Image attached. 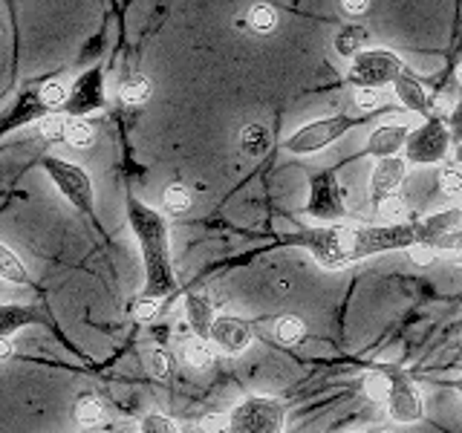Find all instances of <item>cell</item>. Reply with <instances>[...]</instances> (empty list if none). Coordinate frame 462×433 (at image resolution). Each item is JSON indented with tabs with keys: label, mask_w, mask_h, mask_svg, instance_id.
Listing matches in <instances>:
<instances>
[{
	"label": "cell",
	"mask_w": 462,
	"mask_h": 433,
	"mask_svg": "<svg viewBox=\"0 0 462 433\" xmlns=\"http://www.w3.org/2000/svg\"><path fill=\"white\" fill-rule=\"evenodd\" d=\"M38 130H41V136H47V139H61L67 134V119H61V115H47V119H41Z\"/></svg>",
	"instance_id": "e575fe53"
},
{
	"label": "cell",
	"mask_w": 462,
	"mask_h": 433,
	"mask_svg": "<svg viewBox=\"0 0 462 433\" xmlns=\"http://www.w3.org/2000/svg\"><path fill=\"white\" fill-rule=\"evenodd\" d=\"M272 336H274V341L295 346L307 338V324H303V318H298V315H278L272 321Z\"/></svg>",
	"instance_id": "ffe728a7"
},
{
	"label": "cell",
	"mask_w": 462,
	"mask_h": 433,
	"mask_svg": "<svg viewBox=\"0 0 462 433\" xmlns=\"http://www.w3.org/2000/svg\"><path fill=\"white\" fill-rule=\"evenodd\" d=\"M245 26L252 29L254 35H272L278 29V9L272 4H254L245 14Z\"/></svg>",
	"instance_id": "7402d4cb"
},
{
	"label": "cell",
	"mask_w": 462,
	"mask_h": 433,
	"mask_svg": "<svg viewBox=\"0 0 462 433\" xmlns=\"http://www.w3.org/2000/svg\"><path fill=\"white\" fill-rule=\"evenodd\" d=\"M148 367L153 373V379H168L173 370V361L165 350H151L148 353Z\"/></svg>",
	"instance_id": "1f68e13d"
},
{
	"label": "cell",
	"mask_w": 462,
	"mask_h": 433,
	"mask_svg": "<svg viewBox=\"0 0 462 433\" xmlns=\"http://www.w3.org/2000/svg\"><path fill=\"white\" fill-rule=\"evenodd\" d=\"M43 170L50 173V180L55 182L58 191H61L81 214H93V206H96L93 180L87 177L84 168L64 162V159H58V156H47L43 159Z\"/></svg>",
	"instance_id": "9c48e42d"
},
{
	"label": "cell",
	"mask_w": 462,
	"mask_h": 433,
	"mask_svg": "<svg viewBox=\"0 0 462 433\" xmlns=\"http://www.w3.org/2000/svg\"><path fill=\"white\" fill-rule=\"evenodd\" d=\"M454 390H457V396L462 399V375H459V379H457V384H454Z\"/></svg>",
	"instance_id": "ab89813d"
},
{
	"label": "cell",
	"mask_w": 462,
	"mask_h": 433,
	"mask_svg": "<svg viewBox=\"0 0 462 433\" xmlns=\"http://www.w3.org/2000/svg\"><path fill=\"white\" fill-rule=\"evenodd\" d=\"M67 98H69V90H67L64 84L50 81V84L41 87V101L47 107H67Z\"/></svg>",
	"instance_id": "4dcf8cb0"
},
{
	"label": "cell",
	"mask_w": 462,
	"mask_h": 433,
	"mask_svg": "<svg viewBox=\"0 0 462 433\" xmlns=\"http://www.w3.org/2000/svg\"><path fill=\"white\" fill-rule=\"evenodd\" d=\"M272 142H274L272 130L266 124H260V122H252V124H245L240 130V148H243L245 156H252V159L266 156L269 148H272Z\"/></svg>",
	"instance_id": "ac0fdd59"
},
{
	"label": "cell",
	"mask_w": 462,
	"mask_h": 433,
	"mask_svg": "<svg viewBox=\"0 0 462 433\" xmlns=\"http://www.w3.org/2000/svg\"><path fill=\"white\" fill-rule=\"evenodd\" d=\"M393 90H396V98H399L408 110H413V113H419V115H425V119H428V115H433V93L413 76V69H411V67L404 69L402 76L393 81Z\"/></svg>",
	"instance_id": "5bb4252c"
},
{
	"label": "cell",
	"mask_w": 462,
	"mask_h": 433,
	"mask_svg": "<svg viewBox=\"0 0 462 433\" xmlns=\"http://www.w3.org/2000/svg\"><path fill=\"white\" fill-rule=\"evenodd\" d=\"M289 245H300L321 269H344L358 260L384 252H408L416 243L413 223H379V226H358V223H321L286 237Z\"/></svg>",
	"instance_id": "6da1fadb"
},
{
	"label": "cell",
	"mask_w": 462,
	"mask_h": 433,
	"mask_svg": "<svg viewBox=\"0 0 462 433\" xmlns=\"http://www.w3.org/2000/svg\"><path fill=\"white\" fill-rule=\"evenodd\" d=\"M139 433H182V425H177L165 413H148V416H142Z\"/></svg>",
	"instance_id": "f546056e"
},
{
	"label": "cell",
	"mask_w": 462,
	"mask_h": 433,
	"mask_svg": "<svg viewBox=\"0 0 462 433\" xmlns=\"http://www.w3.org/2000/svg\"><path fill=\"white\" fill-rule=\"evenodd\" d=\"M451 151V134L442 115H428V119L411 130L408 144H404V159L411 165H439Z\"/></svg>",
	"instance_id": "5b68a950"
},
{
	"label": "cell",
	"mask_w": 462,
	"mask_h": 433,
	"mask_svg": "<svg viewBox=\"0 0 462 433\" xmlns=\"http://www.w3.org/2000/svg\"><path fill=\"white\" fill-rule=\"evenodd\" d=\"M457 81L462 84V61H459V67H457Z\"/></svg>",
	"instance_id": "60d3db41"
},
{
	"label": "cell",
	"mask_w": 462,
	"mask_h": 433,
	"mask_svg": "<svg viewBox=\"0 0 462 433\" xmlns=\"http://www.w3.org/2000/svg\"><path fill=\"white\" fill-rule=\"evenodd\" d=\"M353 101H356V110H358V113H373L375 107L382 105V96L375 93L373 87H358L356 96H353Z\"/></svg>",
	"instance_id": "d6a6232c"
},
{
	"label": "cell",
	"mask_w": 462,
	"mask_h": 433,
	"mask_svg": "<svg viewBox=\"0 0 462 433\" xmlns=\"http://www.w3.org/2000/svg\"><path fill=\"white\" fill-rule=\"evenodd\" d=\"M408 124H382L375 127L370 139H367V153L375 156V159H387V156H399V151H404V144H408V136H411Z\"/></svg>",
	"instance_id": "9a60e30c"
},
{
	"label": "cell",
	"mask_w": 462,
	"mask_h": 433,
	"mask_svg": "<svg viewBox=\"0 0 462 433\" xmlns=\"http://www.w3.org/2000/svg\"><path fill=\"white\" fill-rule=\"evenodd\" d=\"M127 223L144 260V292L151 298H168L177 289V272L171 257V235L165 216L156 208L144 206L142 199L127 197Z\"/></svg>",
	"instance_id": "7a4b0ae2"
},
{
	"label": "cell",
	"mask_w": 462,
	"mask_h": 433,
	"mask_svg": "<svg viewBox=\"0 0 462 433\" xmlns=\"http://www.w3.org/2000/svg\"><path fill=\"white\" fill-rule=\"evenodd\" d=\"M208 341L214 344V350L223 355H243L254 341V327H252V321H245L243 315L223 312L214 318Z\"/></svg>",
	"instance_id": "8fae6325"
},
{
	"label": "cell",
	"mask_w": 462,
	"mask_h": 433,
	"mask_svg": "<svg viewBox=\"0 0 462 433\" xmlns=\"http://www.w3.org/2000/svg\"><path fill=\"white\" fill-rule=\"evenodd\" d=\"M338 6L350 21H358V18H365V14H370L373 0H338Z\"/></svg>",
	"instance_id": "d590c367"
},
{
	"label": "cell",
	"mask_w": 462,
	"mask_h": 433,
	"mask_svg": "<svg viewBox=\"0 0 462 433\" xmlns=\"http://www.w3.org/2000/svg\"><path fill=\"white\" fill-rule=\"evenodd\" d=\"M231 433H286V404L274 396H245L228 410Z\"/></svg>",
	"instance_id": "3957f363"
},
{
	"label": "cell",
	"mask_w": 462,
	"mask_h": 433,
	"mask_svg": "<svg viewBox=\"0 0 462 433\" xmlns=\"http://www.w3.org/2000/svg\"><path fill=\"white\" fill-rule=\"evenodd\" d=\"M182 358H185V364L191 367V370H208L211 361H214V344L194 336L191 341H185Z\"/></svg>",
	"instance_id": "603a6c76"
},
{
	"label": "cell",
	"mask_w": 462,
	"mask_h": 433,
	"mask_svg": "<svg viewBox=\"0 0 462 433\" xmlns=\"http://www.w3.org/2000/svg\"><path fill=\"white\" fill-rule=\"evenodd\" d=\"M439 191L448 197V199H462V168H454V165H445L439 170Z\"/></svg>",
	"instance_id": "f1b7e54d"
},
{
	"label": "cell",
	"mask_w": 462,
	"mask_h": 433,
	"mask_svg": "<svg viewBox=\"0 0 462 433\" xmlns=\"http://www.w3.org/2000/svg\"><path fill=\"white\" fill-rule=\"evenodd\" d=\"M101 107H105V72L93 67L72 84L69 98H67V110H69V115H87Z\"/></svg>",
	"instance_id": "7c38bea8"
},
{
	"label": "cell",
	"mask_w": 462,
	"mask_h": 433,
	"mask_svg": "<svg viewBox=\"0 0 462 433\" xmlns=\"http://www.w3.org/2000/svg\"><path fill=\"white\" fill-rule=\"evenodd\" d=\"M307 216L318 223H341L346 216L344 188L336 177V170H321L310 180V199H307Z\"/></svg>",
	"instance_id": "30bf717a"
},
{
	"label": "cell",
	"mask_w": 462,
	"mask_h": 433,
	"mask_svg": "<svg viewBox=\"0 0 462 433\" xmlns=\"http://www.w3.org/2000/svg\"><path fill=\"white\" fill-rule=\"evenodd\" d=\"M159 309H162V298L142 295L136 300V307H134V315L139 318V321H153V318L159 315Z\"/></svg>",
	"instance_id": "836d02e7"
},
{
	"label": "cell",
	"mask_w": 462,
	"mask_h": 433,
	"mask_svg": "<svg viewBox=\"0 0 462 433\" xmlns=\"http://www.w3.org/2000/svg\"><path fill=\"white\" fill-rule=\"evenodd\" d=\"M459 159H462V151H459Z\"/></svg>",
	"instance_id": "7bdbcfd3"
},
{
	"label": "cell",
	"mask_w": 462,
	"mask_h": 433,
	"mask_svg": "<svg viewBox=\"0 0 462 433\" xmlns=\"http://www.w3.org/2000/svg\"><path fill=\"white\" fill-rule=\"evenodd\" d=\"M387 370V399L382 408L387 416L399 425H413L425 416V399L419 393V387L413 379L402 367L396 364H384Z\"/></svg>",
	"instance_id": "8992f818"
},
{
	"label": "cell",
	"mask_w": 462,
	"mask_h": 433,
	"mask_svg": "<svg viewBox=\"0 0 462 433\" xmlns=\"http://www.w3.org/2000/svg\"><path fill=\"white\" fill-rule=\"evenodd\" d=\"M448 134H451L454 144H462V98L454 105L451 115H448Z\"/></svg>",
	"instance_id": "74e56055"
},
{
	"label": "cell",
	"mask_w": 462,
	"mask_h": 433,
	"mask_svg": "<svg viewBox=\"0 0 462 433\" xmlns=\"http://www.w3.org/2000/svg\"><path fill=\"white\" fill-rule=\"evenodd\" d=\"M408 159L404 156H387V159H379L370 173V197L373 202H379L384 197H393L399 194V188L408 177Z\"/></svg>",
	"instance_id": "4fadbf2b"
},
{
	"label": "cell",
	"mask_w": 462,
	"mask_h": 433,
	"mask_svg": "<svg viewBox=\"0 0 462 433\" xmlns=\"http://www.w3.org/2000/svg\"><path fill=\"white\" fill-rule=\"evenodd\" d=\"M185 318H188V327L197 338H206L211 336V327H214V298L208 292H191L185 295Z\"/></svg>",
	"instance_id": "2e32d148"
},
{
	"label": "cell",
	"mask_w": 462,
	"mask_h": 433,
	"mask_svg": "<svg viewBox=\"0 0 462 433\" xmlns=\"http://www.w3.org/2000/svg\"><path fill=\"white\" fill-rule=\"evenodd\" d=\"M408 69V64L402 61L396 52L373 47L358 52L350 61V81L356 87H373V90H382V87H393V81Z\"/></svg>",
	"instance_id": "52a82bcc"
},
{
	"label": "cell",
	"mask_w": 462,
	"mask_h": 433,
	"mask_svg": "<svg viewBox=\"0 0 462 433\" xmlns=\"http://www.w3.org/2000/svg\"><path fill=\"white\" fill-rule=\"evenodd\" d=\"M0 278L18 286H32V274H29L26 263L4 243H0Z\"/></svg>",
	"instance_id": "44dd1931"
},
{
	"label": "cell",
	"mask_w": 462,
	"mask_h": 433,
	"mask_svg": "<svg viewBox=\"0 0 462 433\" xmlns=\"http://www.w3.org/2000/svg\"><path fill=\"white\" fill-rule=\"evenodd\" d=\"M367 29L361 23H346L344 29H338L336 38H332V50H336L341 58H346V61H353V58L358 52L367 50Z\"/></svg>",
	"instance_id": "e0dca14e"
},
{
	"label": "cell",
	"mask_w": 462,
	"mask_h": 433,
	"mask_svg": "<svg viewBox=\"0 0 462 433\" xmlns=\"http://www.w3.org/2000/svg\"><path fill=\"white\" fill-rule=\"evenodd\" d=\"M416 243L430 245L433 252H462V206L442 208L416 220Z\"/></svg>",
	"instance_id": "ba28073f"
},
{
	"label": "cell",
	"mask_w": 462,
	"mask_h": 433,
	"mask_svg": "<svg viewBox=\"0 0 462 433\" xmlns=\"http://www.w3.org/2000/svg\"><path fill=\"white\" fill-rule=\"evenodd\" d=\"M459 346H462V332H459Z\"/></svg>",
	"instance_id": "b9f144b4"
},
{
	"label": "cell",
	"mask_w": 462,
	"mask_h": 433,
	"mask_svg": "<svg viewBox=\"0 0 462 433\" xmlns=\"http://www.w3.org/2000/svg\"><path fill=\"white\" fill-rule=\"evenodd\" d=\"M12 353H14V344H12V338H9V336H0V361L12 358Z\"/></svg>",
	"instance_id": "f35d334b"
},
{
	"label": "cell",
	"mask_w": 462,
	"mask_h": 433,
	"mask_svg": "<svg viewBox=\"0 0 462 433\" xmlns=\"http://www.w3.org/2000/svg\"><path fill=\"white\" fill-rule=\"evenodd\" d=\"M76 422L81 428H98L107 422V404L101 396L87 393L76 401Z\"/></svg>",
	"instance_id": "d6986e66"
},
{
	"label": "cell",
	"mask_w": 462,
	"mask_h": 433,
	"mask_svg": "<svg viewBox=\"0 0 462 433\" xmlns=\"http://www.w3.org/2000/svg\"><path fill=\"white\" fill-rule=\"evenodd\" d=\"M64 139L72 144V148H90V144L96 142V127L87 122L84 115H72V119H67Z\"/></svg>",
	"instance_id": "484cf974"
},
{
	"label": "cell",
	"mask_w": 462,
	"mask_h": 433,
	"mask_svg": "<svg viewBox=\"0 0 462 433\" xmlns=\"http://www.w3.org/2000/svg\"><path fill=\"white\" fill-rule=\"evenodd\" d=\"M191 202H194L191 188L182 185V182H171L162 194V206L168 214H185L188 208H191Z\"/></svg>",
	"instance_id": "4316f807"
},
{
	"label": "cell",
	"mask_w": 462,
	"mask_h": 433,
	"mask_svg": "<svg viewBox=\"0 0 462 433\" xmlns=\"http://www.w3.org/2000/svg\"><path fill=\"white\" fill-rule=\"evenodd\" d=\"M408 257H411V263H416V266H430L433 260H437V252H433L430 245L413 243L411 249H408Z\"/></svg>",
	"instance_id": "8d00e7d4"
},
{
	"label": "cell",
	"mask_w": 462,
	"mask_h": 433,
	"mask_svg": "<svg viewBox=\"0 0 462 433\" xmlns=\"http://www.w3.org/2000/svg\"><path fill=\"white\" fill-rule=\"evenodd\" d=\"M361 122V115H324V119H315L307 122L303 127H298L292 136L283 139V151L286 153H295V156H312L318 151L329 148L332 142H338L346 130H353Z\"/></svg>",
	"instance_id": "277c9868"
},
{
	"label": "cell",
	"mask_w": 462,
	"mask_h": 433,
	"mask_svg": "<svg viewBox=\"0 0 462 433\" xmlns=\"http://www.w3.org/2000/svg\"><path fill=\"white\" fill-rule=\"evenodd\" d=\"M375 208H379L382 223H404V214H408V202H404L399 194H393V197H384V199L375 202Z\"/></svg>",
	"instance_id": "83f0119b"
},
{
	"label": "cell",
	"mask_w": 462,
	"mask_h": 433,
	"mask_svg": "<svg viewBox=\"0 0 462 433\" xmlns=\"http://www.w3.org/2000/svg\"><path fill=\"white\" fill-rule=\"evenodd\" d=\"M32 321H35V309L14 307V303L0 307V336H12V332L23 329L26 324H32Z\"/></svg>",
	"instance_id": "cb8c5ba5"
},
{
	"label": "cell",
	"mask_w": 462,
	"mask_h": 433,
	"mask_svg": "<svg viewBox=\"0 0 462 433\" xmlns=\"http://www.w3.org/2000/svg\"><path fill=\"white\" fill-rule=\"evenodd\" d=\"M151 93H153L151 78H144V76H130V78L119 87V98L125 101V105H130V107L144 105V101L151 98Z\"/></svg>",
	"instance_id": "d4e9b609"
}]
</instances>
